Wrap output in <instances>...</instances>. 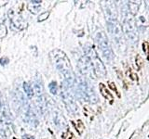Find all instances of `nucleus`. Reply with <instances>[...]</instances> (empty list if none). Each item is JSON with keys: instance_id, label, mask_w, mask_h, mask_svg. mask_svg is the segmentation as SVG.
<instances>
[{"instance_id": "f257e3e1", "label": "nucleus", "mask_w": 149, "mask_h": 139, "mask_svg": "<svg viewBox=\"0 0 149 139\" xmlns=\"http://www.w3.org/2000/svg\"><path fill=\"white\" fill-rule=\"evenodd\" d=\"M49 58L51 61L54 63L56 69L60 71L61 74L65 78V80L68 83H71L73 82L74 75H73V70L70 60L64 51L61 49H54L49 53Z\"/></svg>"}, {"instance_id": "f03ea898", "label": "nucleus", "mask_w": 149, "mask_h": 139, "mask_svg": "<svg viewBox=\"0 0 149 139\" xmlns=\"http://www.w3.org/2000/svg\"><path fill=\"white\" fill-rule=\"evenodd\" d=\"M85 58L87 61V64H85L86 68L92 71L95 77L105 76L106 74L105 67L103 64L101 58L98 57L96 51L92 47H90L86 50Z\"/></svg>"}, {"instance_id": "7ed1b4c3", "label": "nucleus", "mask_w": 149, "mask_h": 139, "mask_svg": "<svg viewBox=\"0 0 149 139\" xmlns=\"http://www.w3.org/2000/svg\"><path fill=\"white\" fill-rule=\"evenodd\" d=\"M124 31L128 39L131 41L132 43L138 41V31L136 27L134 16L131 12H128L125 20H124Z\"/></svg>"}, {"instance_id": "20e7f679", "label": "nucleus", "mask_w": 149, "mask_h": 139, "mask_svg": "<svg viewBox=\"0 0 149 139\" xmlns=\"http://www.w3.org/2000/svg\"><path fill=\"white\" fill-rule=\"evenodd\" d=\"M96 41L99 45V48L101 49V51L107 60H112L114 58V53L112 51V48L110 46L109 41L107 39L106 35L105 33H98L96 35Z\"/></svg>"}, {"instance_id": "39448f33", "label": "nucleus", "mask_w": 149, "mask_h": 139, "mask_svg": "<svg viewBox=\"0 0 149 139\" xmlns=\"http://www.w3.org/2000/svg\"><path fill=\"white\" fill-rule=\"evenodd\" d=\"M108 31L116 39H120L121 37V27L116 19H112L108 22Z\"/></svg>"}, {"instance_id": "423d86ee", "label": "nucleus", "mask_w": 149, "mask_h": 139, "mask_svg": "<svg viewBox=\"0 0 149 139\" xmlns=\"http://www.w3.org/2000/svg\"><path fill=\"white\" fill-rule=\"evenodd\" d=\"M0 112H1V114L3 115V117L5 118V119H9L10 118L9 108H8L6 102L4 101V98L1 94H0Z\"/></svg>"}, {"instance_id": "0eeeda50", "label": "nucleus", "mask_w": 149, "mask_h": 139, "mask_svg": "<svg viewBox=\"0 0 149 139\" xmlns=\"http://www.w3.org/2000/svg\"><path fill=\"white\" fill-rule=\"evenodd\" d=\"M99 88H100V92H101V94L103 98L107 100H109L110 103H113V99H114L113 96H112V94L108 91L106 86L103 85V83H100V85H99Z\"/></svg>"}, {"instance_id": "6e6552de", "label": "nucleus", "mask_w": 149, "mask_h": 139, "mask_svg": "<svg viewBox=\"0 0 149 139\" xmlns=\"http://www.w3.org/2000/svg\"><path fill=\"white\" fill-rule=\"evenodd\" d=\"M73 123V124H74V128H76V130H77V132L79 134H81L82 133H83V131H84V129H85V126H84V123H82V121L81 120H77L76 123H74V121H72Z\"/></svg>"}, {"instance_id": "1a4fd4ad", "label": "nucleus", "mask_w": 149, "mask_h": 139, "mask_svg": "<svg viewBox=\"0 0 149 139\" xmlns=\"http://www.w3.org/2000/svg\"><path fill=\"white\" fill-rule=\"evenodd\" d=\"M23 89L29 98H32V96H34V90H33L32 85H30V83H28L26 82L23 83Z\"/></svg>"}, {"instance_id": "9d476101", "label": "nucleus", "mask_w": 149, "mask_h": 139, "mask_svg": "<svg viewBox=\"0 0 149 139\" xmlns=\"http://www.w3.org/2000/svg\"><path fill=\"white\" fill-rule=\"evenodd\" d=\"M49 91L52 95H56L57 94V90H58V86H57V83L55 81L51 82V83L49 85Z\"/></svg>"}, {"instance_id": "9b49d317", "label": "nucleus", "mask_w": 149, "mask_h": 139, "mask_svg": "<svg viewBox=\"0 0 149 139\" xmlns=\"http://www.w3.org/2000/svg\"><path fill=\"white\" fill-rule=\"evenodd\" d=\"M62 137H63V139H76L74 134L70 131L69 129H67L63 134H62Z\"/></svg>"}, {"instance_id": "f8f14e48", "label": "nucleus", "mask_w": 149, "mask_h": 139, "mask_svg": "<svg viewBox=\"0 0 149 139\" xmlns=\"http://www.w3.org/2000/svg\"><path fill=\"white\" fill-rule=\"evenodd\" d=\"M49 14H51V12H49V11H45V12H43L42 14H40L38 16V18H37V22H43V20H47L49 18Z\"/></svg>"}, {"instance_id": "ddd939ff", "label": "nucleus", "mask_w": 149, "mask_h": 139, "mask_svg": "<svg viewBox=\"0 0 149 139\" xmlns=\"http://www.w3.org/2000/svg\"><path fill=\"white\" fill-rule=\"evenodd\" d=\"M143 50H144V52L146 54L147 60H149V44H148V42L144 41L143 43Z\"/></svg>"}, {"instance_id": "4468645a", "label": "nucleus", "mask_w": 149, "mask_h": 139, "mask_svg": "<svg viewBox=\"0 0 149 139\" xmlns=\"http://www.w3.org/2000/svg\"><path fill=\"white\" fill-rule=\"evenodd\" d=\"M7 35V29L5 27V25L0 24V38H3Z\"/></svg>"}, {"instance_id": "2eb2a0df", "label": "nucleus", "mask_w": 149, "mask_h": 139, "mask_svg": "<svg viewBox=\"0 0 149 139\" xmlns=\"http://www.w3.org/2000/svg\"><path fill=\"white\" fill-rule=\"evenodd\" d=\"M108 85H109V87L111 88L112 90H114L116 93H117V95H118V96H120V95H119V93L118 92V89H117V87H116V85H115V83H114L109 82V83H108Z\"/></svg>"}, {"instance_id": "dca6fc26", "label": "nucleus", "mask_w": 149, "mask_h": 139, "mask_svg": "<svg viewBox=\"0 0 149 139\" xmlns=\"http://www.w3.org/2000/svg\"><path fill=\"white\" fill-rule=\"evenodd\" d=\"M136 64L138 66V70H140L141 67H142V58H141L140 56L136 57Z\"/></svg>"}, {"instance_id": "f3484780", "label": "nucleus", "mask_w": 149, "mask_h": 139, "mask_svg": "<svg viewBox=\"0 0 149 139\" xmlns=\"http://www.w3.org/2000/svg\"><path fill=\"white\" fill-rule=\"evenodd\" d=\"M9 58H5V57H4V58H0V64H1V65H7L8 64V63H9Z\"/></svg>"}, {"instance_id": "a211bd4d", "label": "nucleus", "mask_w": 149, "mask_h": 139, "mask_svg": "<svg viewBox=\"0 0 149 139\" xmlns=\"http://www.w3.org/2000/svg\"><path fill=\"white\" fill-rule=\"evenodd\" d=\"M129 73H130V77H131V80H137V76H136V75H135L133 73H132V71H131V70H130Z\"/></svg>"}, {"instance_id": "6ab92c4d", "label": "nucleus", "mask_w": 149, "mask_h": 139, "mask_svg": "<svg viewBox=\"0 0 149 139\" xmlns=\"http://www.w3.org/2000/svg\"><path fill=\"white\" fill-rule=\"evenodd\" d=\"M24 137H25L26 139H35L33 136H29V134H26V136H24Z\"/></svg>"}]
</instances>
